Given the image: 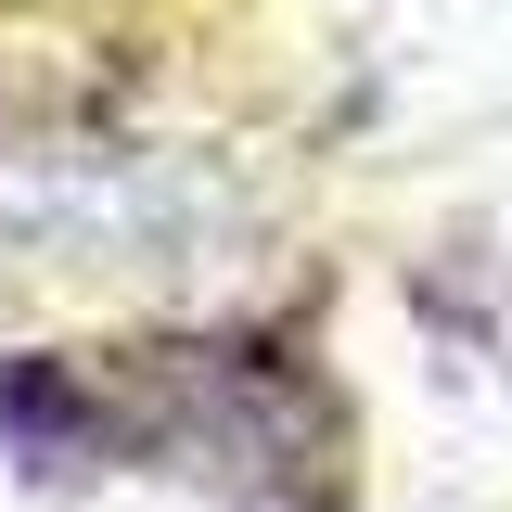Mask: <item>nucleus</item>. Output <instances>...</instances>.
<instances>
[{
    "mask_svg": "<svg viewBox=\"0 0 512 512\" xmlns=\"http://www.w3.org/2000/svg\"><path fill=\"white\" fill-rule=\"evenodd\" d=\"M0 448H13V474L77 487L90 461H116V372L52 359V346H13L0 359Z\"/></svg>",
    "mask_w": 512,
    "mask_h": 512,
    "instance_id": "1",
    "label": "nucleus"
}]
</instances>
